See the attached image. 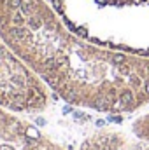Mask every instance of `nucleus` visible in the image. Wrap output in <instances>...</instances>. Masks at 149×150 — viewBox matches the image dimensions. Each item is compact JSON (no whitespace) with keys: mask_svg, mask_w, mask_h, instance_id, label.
<instances>
[{"mask_svg":"<svg viewBox=\"0 0 149 150\" xmlns=\"http://www.w3.org/2000/svg\"><path fill=\"white\" fill-rule=\"evenodd\" d=\"M46 100L37 77L0 38V105L18 112L39 110Z\"/></svg>","mask_w":149,"mask_h":150,"instance_id":"nucleus-1","label":"nucleus"},{"mask_svg":"<svg viewBox=\"0 0 149 150\" xmlns=\"http://www.w3.org/2000/svg\"><path fill=\"white\" fill-rule=\"evenodd\" d=\"M0 150H56L42 140L37 127L0 110Z\"/></svg>","mask_w":149,"mask_h":150,"instance_id":"nucleus-2","label":"nucleus"},{"mask_svg":"<svg viewBox=\"0 0 149 150\" xmlns=\"http://www.w3.org/2000/svg\"><path fill=\"white\" fill-rule=\"evenodd\" d=\"M132 103H133V94L130 91H123L119 94V105L121 107H130Z\"/></svg>","mask_w":149,"mask_h":150,"instance_id":"nucleus-3","label":"nucleus"},{"mask_svg":"<svg viewBox=\"0 0 149 150\" xmlns=\"http://www.w3.org/2000/svg\"><path fill=\"white\" fill-rule=\"evenodd\" d=\"M125 59H126V58H125L123 54H112V58H111V61L114 63V65H117V67H119V65H123V63H125Z\"/></svg>","mask_w":149,"mask_h":150,"instance_id":"nucleus-4","label":"nucleus"},{"mask_svg":"<svg viewBox=\"0 0 149 150\" xmlns=\"http://www.w3.org/2000/svg\"><path fill=\"white\" fill-rule=\"evenodd\" d=\"M109 120H111V122H121V117H117V115L114 117V115H112V117H109Z\"/></svg>","mask_w":149,"mask_h":150,"instance_id":"nucleus-5","label":"nucleus"},{"mask_svg":"<svg viewBox=\"0 0 149 150\" xmlns=\"http://www.w3.org/2000/svg\"><path fill=\"white\" fill-rule=\"evenodd\" d=\"M144 93L149 94V82H146V86H144Z\"/></svg>","mask_w":149,"mask_h":150,"instance_id":"nucleus-6","label":"nucleus"}]
</instances>
